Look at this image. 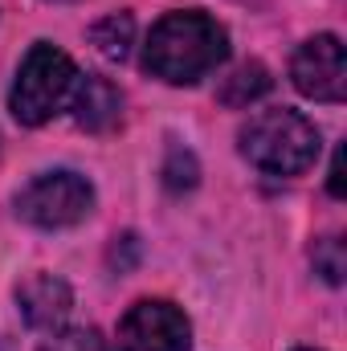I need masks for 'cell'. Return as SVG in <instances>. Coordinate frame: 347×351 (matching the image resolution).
Returning <instances> with one entry per match:
<instances>
[{
	"label": "cell",
	"instance_id": "1",
	"mask_svg": "<svg viewBox=\"0 0 347 351\" xmlns=\"http://www.w3.org/2000/svg\"><path fill=\"white\" fill-rule=\"evenodd\" d=\"M229 58V33L200 8L164 12L143 45V70L168 86H192Z\"/></svg>",
	"mask_w": 347,
	"mask_h": 351
},
{
	"label": "cell",
	"instance_id": "13",
	"mask_svg": "<svg viewBox=\"0 0 347 351\" xmlns=\"http://www.w3.org/2000/svg\"><path fill=\"white\" fill-rule=\"evenodd\" d=\"M196 160L188 156V152H180V147H172V156H168V164H164V180H168V188H192L196 184Z\"/></svg>",
	"mask_w": 347,
	"mask_h": 351
},
{
	"label": "cell",
	"instance_id": "3",
	"mask_svg": "<svg viewBox=\"0 0 347 351\" xmlns=\"http://www.w3.org/2000/svg\"><path fill=\"white\" fill-rule=\"evenodd\" d=\"M237 143L241 156L265 176H302L319 160V127L290 106L258 110L241 127Z\"/></svg>",
	"mask_w": 347,
	"mask_h": 351
},
{
	"label": "cell",
	"instance_id": "12",
	"mask_svg": "<svg viewBox=\"0 0 347 351\" xmlns=\"http://www.w3.org/2000/svg\"><path fill=\"white\" fill-rule=\"evenodd\" d=\"M315 269H319L331 286L344 282L347 254H344V241H339V237H323V241H315Z\"/></svg>",
	"mask_w": 347,
	"mask_h": 351
},
{
	"label": "cell",
	"instance_id": "15",
	"mask_svg": "<svg viewBox=\"0 0 347 351\" xmlns=\"http://www.w3.org/2000/svg\"><path fill=\"white\" fill-rule=\"evenodd\" d=\"M294 351H315V348H294Z\"/></svg>",
	"mask_w": 347,
	"mask_h": 351
},
{
	"label": "cell",
	"instance_id": "9",
	"mask_svg": "<svg viewBox=\"0 0 347 351\" xmlns=\"http://www.w3.org/2000/svg\"><path fill=\"white\" fill-rule=\"evenodd\" d=\"M90 41L98 45L102 58L123 62V58L131 53V41H135V21H131V12H110V16H102V21L90 29Z\"/></svg>",
	"mask_w": 347,
	"mask_h": 351
},
{
	"label": "cell",
	"instance_id": "11",
	"mask_svg": "<svg viewBox=\"0 0 347 351\" xmlns=\"http://www.w3.org/2000/svg\"><path fill=\"white\" fill-rule=\"evenodd\" d=\"M37 351H110V348L94 327H58V331L45 335V343Z\"/></svg>",
	"mask_w": 347,
	"mask_h": 351
},
{
	"label": "cell",
	"instance_id": "10",
	"mask_svg": "<svg viewBox=\"0 0 347 351\" xmlns=\"http://www.w3.org/2000/svg\"><path fill=\"white\" fill-rule=\"evenodd\" d=\"M265 90H270V74H265V66L250 62V66H241V70H233V74L225 78V86H221V102H225V106H250V102H258Z\"/></svg>",
	"mask_w": 347,
	"mask_h": 351
},
{
	"label": "cell",
	"instance_id": "16",
	"mask_svg": "<svg viewBox=\"0 0 347 351\" xmlns=\"http://www.w3.org/2000/svg\"><path fill=\"white\" fill-rule=\"evenodd\" d=\"M0 351H8V343H0Z\"/></svg>",
	"mask_w": 347,
	"mask_h": 351
},
{
	"label": "cell",
	"instance_id": "2",
	"mask_svg": "<svg viewBox=\"0 0 347 351\" xmlns=\"http://www.w3.org/2000/svg\"><path fill=\"white\" fill-rule=\"evenodd\" d=\"M78 86H82V70L74 66V58L49 41H37L25 53V62L16 66V78L8 90V110L21 127H45L49 119L74 106Z\"/></svg>",
	"mask_w": 347,
	"mask_h": 351
},
{
	"label": "cell",
	"instance_id": "7",
	"mask_svg": "<svg viewBox=\"0 0 347 351\" xmlns=\"http://www.w3.org/2000/svg\"><path fill=\"white\" fill-rule=\"evenodd\" d=\"M16 306L33 331H58L74 311V290L53 274H33L16 286Z\"/></svg>",
	"mask_w": 347,
	"mask_h": 351
},
{
	"label": "cell",
	"instance_id": "4",
	"mask_svg": "<svg viewBox=\"0 0 347 351\" xmlns=\"http://www.w3.org/2000/svg\"><path fill=\"white\" fill-rule=\"evenodd\" d=\"M16 217L37 225V229H70L78 221H86L94 208V188L86 176L58 168V172L33 176L21 192H16Z\"/></svg>",
	"mask_w": 347,
	"mask_h": 351
},
{
	"label": "cell",
	"instance_id": "8",
	"mask_svg": "<svg viewBox=\"0 0 347 351\" xmlns=\"http://www.w3.org/2000/svg\"><path fill=\"white\" fill-rule=\"evenodd\" d=\"M74 119H78V127H86V131H110L115 123H119V114H123V94L110 86L106 78H98V74H82V86H78V98H74Z\"/></svg>",
	"mask_w": 347,
	"mask_h": 351
},
{
	"label": "cell",
	"instance_id": "14",
	"mask_svg": "<svg viewBox=\"0 0 347 351\" xmlns=\"http://www.w3.org/2000/svg\"><path fill=\"white\" fill-rule=\"evenodd\" d=\"M331 196H344V147L331 160Z\"/></svg>",
	"mask_w": 347,
	"mask_h": 351
},
{
	"label": "cell",
	"instance_id": "6",
	"mask_svg": "<svg viewBox=\"0 0 347 351\" xmlns=\"http://www.w3.org/2000/svg\"><path fill=\"white\" fill-rule=\"evenodd\" d=\"M290 82L311 102H344L347 98V53L335 33H319L302 41L290 58Z\"/></svg>",
	"mask_w": 347,
	"mask_h": 351
},
{
	"label": "cell",
	"instance_id": "5",
	"mask_svg": "<svg viewBox=\"0 0 347 351\" xmlns=\"http://www.w3.org/2000/svg\"><path fill=\"white\" fill-rule=\"evenodd\" d=\"M119 351H192V323L168 298H139L119 323Z\"/></svg>",
	"mask_w": 347,
	"mask_h": 351
}]
</instances>
